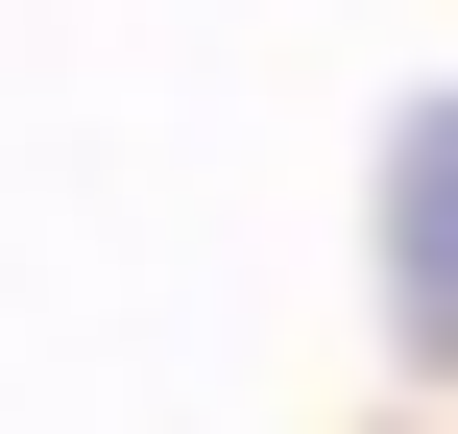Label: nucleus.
<instances>
[{
	"mask_svg": "<svg viewBox=\"0 0 458 434\" xmlns=\"http://www.w3.org/2000/svg\"><path fill=\"white\" fill-rule=\"evenodd\" d=\"M386 338H458V97L386 145Z\"/></svg>",
	"mask_w": 458,
	"mask_h": 434,
	"instance_id": "f257e3e1",
	"label": "nucleus"
}]
</instances>
